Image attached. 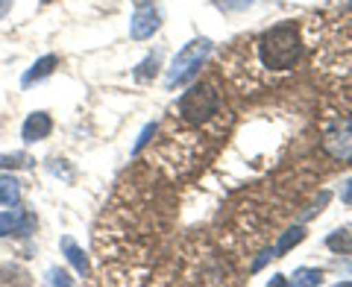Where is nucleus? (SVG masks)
<instances>
[{
  "label": "nucleus",
  "instance_id": "1",
  "mask_svg": "<svg viewBox=\"0 0 352 287\" xmlns=\"http://www.w3.org/2000/svg\"><path fill=\"white\" fill-rule=\"evenodd\" d=\"M223 100L214 82H197L179 97L173 106L168 126L188 129L191 135H220L226 129L223 124Z\"/></svg>",
  "mask_w": 352,
  "mask_h": 287
},
{
  "label": "nucleus",
  "instance_id": "2",
  "mask_svg": "<svg viewBox=\"0 0 352 287\" xmlns=\"http://www.w3.org/2000/svg\"><path fill=\"white\" fill-rule=\"evenodd\" d=\"M250 47L264 73H288L302 59V38L294 24H276L264 30Z\"/></svg>",
  "mask_w": 352,
  "mask_h": 287
},
{
  "label": "nucleus",
  "instance_id": "3",
  "mask_svg": "<svg viewBox=\"0 0 352 287\" xmlns=\"http://www.w3.org/2000/svg\"><path fill=\"white\" fill-rule=\"evenodd\" d=\"M320 68L335 76L338 85L352 91V18H344L329 30L320 50Z\"/></svg>",
  "mask_w": 352,
  "mask_h": 287
},
{
  "label": "nucleus",
  "instance_id": "4",
  "mask_svg": "<svg viewBox=\"0 0 352 287\" xmlns=\"http://www.w3.org/2000/svg\"><path fill=\"white\" fill-rule=\"evenodd\" d=\"M208 56H212V41H208V38H197L191 44H185V47L173 56V65L168 68V76H164V85L176 88V85L194 80Z\"/></svg>",
  "mask_w": 352,
  "mask_h": 287
},
{
  "label": "nucleus",
  "instance_id": "5",
  "mask_svg": "<svg viewBox=\"0 0 352 287\" xmlns=\"http://www.w3.org/2000/svg\"><path fill=\"white\" fill-rule=\"evenodd\" d=\"M320 147L332 161L352 164V115H332L323 124Z\"/></svg>",
  "mask_w": 352,
  "mask_h": 287
},
{
  "label": "nucleus",
  "instance_id": "6",
  "mask_svg": "<svg viewBox=\"0 0 352 287\" xmlns=\"http://www.w3.org/2000/svg\"><path fill=\"white\" fill-rule=\"evenodd\" d=\"M159 24H162V18H159L156 9L153 6H138V12L132 15V21H129V36L135 41H144L159 30Z\"/></svg>",
  "mask_w": 352,
  "mask_h": 287
},
{
  "label": "nucleus",
  "instance_id": "7",
  "mask_svg": "<svg viewBox=\"0 0 352 287\" xmlns=\"http://www.w3.org/2000/svg\"><path fill=\"white\" fill-rule=\"evenodd\" d=\"M50 129H53V120H50L47 112H32V115L24 120V126H21V138H24L27 144H36V141L47 138Z\"/></svg>",
  "mask_w": 352,
  "mask_h": 287
},
{
  "label": "nucleus",
  "instance_id": "8",
  "mask_svg": "<svg viewBox=\"0 0 352 287\" xmlns=\"http://www.w3.org/2000/svg\"><path fill=\"white\" fill-rule=\"evenodd\" d=\"M36 220L24 211H0V238L3 235H30Z\"/></svg>",
  "mask_w": 352,
  "mask_h": 287
},
{
  "label": "nucleus",
  "instance_id": "9",
  "mask_svg": "<svg viewBox=\"0 0 352 287\" xmlns=\"http://www.w3.org/2000/svg\"><path fill=\"white\" fill-rule=\"evenodd\" d=\"M56 65H59V59L56 56H41L36 65H32V68L21 76V85L24 88H30L32 82H38V80H44V76H50L53 71H56Z\"/></svg>",
  "mask_w": 352,
  "mask_h": 287
},
{
  "label": "nucleus",
  "instance_id": "10",
  "mask_svg": "<svg viewBox=\"0 0 352 287\" xmlns=\"http://www.w3.org/2000/svg\"><path fill=\"white\" fill-rule=\"evenodd\" d=\"M326 246L338 255H352V226H344L326 238Z\"/></svg>",
  "mask_w": 352,
  "mask_h": 287
},
{
  "label": "nucleus",
  "instance_id": "11",
  "mask_svg": "<svg viewBox=\"0 0 352 287\" xmlns=\"http://www.w3.org/2000/svg\"><path fill=\"white\" fill-rule=\"evenodd\" d=\"M62 252L68 255V261L74 264V270L80 273V275H85V273H88V258H85V252H82L80 246H76L71 238H62Z\"/></svg>",
  "mask_w": 352,
  "mask_h": 287
},
{
  "label": "nucleus",
  "instance_id": "12",
  "mask_svg": "<svg viewBox=\"0 0 352 287\" xmlns=\"http://www.w3.org/2000/svg\"><path fill=\"white\" fill-rule=\"evenodd\" d=\"M323 282V273L320 270H311V267H300V270H294V275L288 279L291 287H317Z\"/></svg>",
  "mask_w": 352,
  "mask_h": 287
},
{
  "label": "nucleus",
  "instance_id": "13",
  "mask_svg": "<svg viewBox=\"0 0 352 287\" xmlns=\"http://www.w3.org/2000/svg\"><path fill=\"white\" fill-rule=\"evenodd\" d=\"M302 238H305V229H302V226H294V229H288V231H285V235H282V240H279V244L273 246V255H276V258H282L285 252H288V249H294V246L300 244Z\"/></svg>",
  "mask_w": 352,
  "mask_h": 287
},
{
  "label": "nucleus",
  "instance_id": "14",
  "mask_svg": "<svg viewBox=\"0 0 352 287\" xmlns=\"http://www.w3.org/2000/svg\"><path fill=\"white\" fill-rule=\"evenodd\" d=\"M18 196H21L18 182L12 179V176L0 173V205H15V203H18Z\"/></svg>",
  "mask_w": 352,
  "mask_h": 287
},
{
  "label": "nucleus",
  "instance_id": "15",
  "mask_svg": "<svg viewBox=\"0 0 352 287\" xmlns=\"http://www.w3.org/2000/svg\"><path fill=\"white\" fill-rule=\"evenodd\" d=\"M32 164V159L27 156V152H12V156H0V168H12V170H18V168H30Z\"/></svg>",
  "mask_w": 352,
  "mask_h": 287
},
{
  "label": "nucleus",
  "instance_id": "16",
  "mask_svg": "<svg viewBox=\"0 0 352 287\" xmlns=\"http://www.w3.org/2000/svg\"><path fill=\"white\" fill-rule=\"evenodd\" d=\"M156 68H159V56H147L144 62L138 65V71H135V80H150V76H156Z\"/></svg>",
  "mask_w": 352,
  "mask_h": 287
},
{
  "label": "nucleus",
  "instance_id": "17",
  "mask_svg": "<svg viewBox=\"0 0 352 287\" xmlns=\"http://www.w3.org/2000/svg\"><path fill=\"white\" fill-rule=\"evenodd\" d=\"M252 3H256V0H214V6L223 9V12H244Z\"/></svg>",
  "mask_w": 352,
  "mask_h": 287
},
{
  "label": "nucleus",
  "instance_id": "18",
  "mask_svg": "<svg viewBox=\"0 0 352 287\" xmlns=\"http://www.w3.org/2000/svg\"><path fill=\"white\" fill-rule=\"evenodd\" d=\"M150 135H156V124H150V126H144V132H141V138L135 141V147H132V150H135V152H138V150H141V147H144V144L150 141Z\"/></svg>",
  "mask_w": 352,
  "mask_h": 287
},
{
  "label": "nucleus",
  "instance_id": "19",
  "mask_svg": "<svg viewBox=\"0 0 352 287\" xmlns=\"http://www.w3.org/2000/svg\"><path fill=\"white\" fill-rule=\"evenodd\" d=\"M47 282H50V284H71L68 273H62V270H50V273H47Z\"/></svg>",
  "mask_w": 352,
  "mask_h": 287
},
{
  "label": "nucleus",
  "instance_id": "20",
  "mask_svg": "<svg viewBox=\"0 0 352 287\" xmlns=\"http://www.w3.org/2000/svg\"><path fill=\"white\" fill-rule=\"evenodd\" d=\"M340 200H344V205H352V179L344 185V191H340Z\"/></svg>",
  "mask_w": 352,
  "mask_h": 287
},
{
  "label": "nucleus",
  "instance_id": "21",
  "mask_svg": "<svg viewBox=\"0 0 352 287\" xmlns=\"http://www.w3.org/2000/svg\"><path fill=\"white\" fill-rule=\"evenodd\" d=\"M9 9H12V0H0V18H3Z\"/></svg>",
  "mask_w": 352,
  "mask_h": 287
},
{
  "label": "nucleus",
  "instance_id": "22",
  "mask_svg": "<svg viewBox=\"0 0 352 287\" xmlns=\"http://www.w3.org/2000/svg\"><path fill=\"white\" fill-rule=\"evenodd\" d=\"M135 6H150V0H132Z\"/></svg>",
  "mask_w": 352,
  "mask_h": 287
},
{
  "label": "nucleus",
  "instance_id": "23",
  "mask_svg": "<svg viewBox=\"0 0 352 287\" xmlns=\"http://www.w3.org/2000/svg\"><path fill=\"white\" fill-rule=\"evenodd\" d=\"M41 3H50V0H41Z\"/></svg>",
  "mask_w": 352,
  "mask_h": 287
}]
</instances>
